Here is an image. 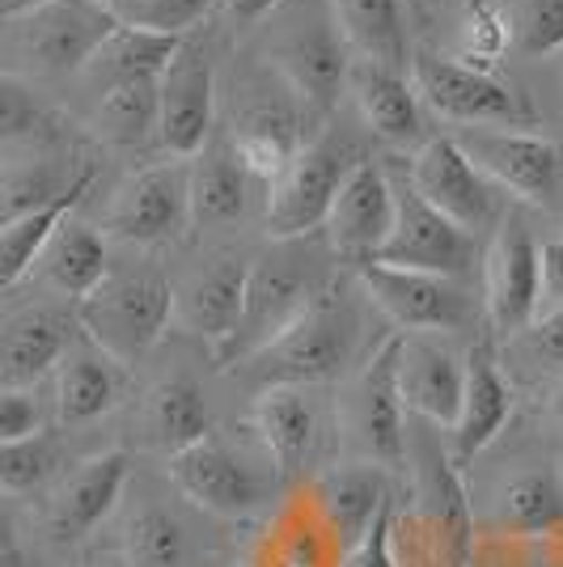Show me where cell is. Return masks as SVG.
Instances as JSON below:
<instances>
[{
	"label": "cell",
	"mask_w": 563,
	"mask_h": 567,
	"mask_svg": "<svg viewBox=\"0 0 563 567\" xmlns=\"http://www.w3.org/2000/svg\"><path fill=\"white\" fill-rule=\"evenodd\" d=\"M399 339H386L360 369L339 402V436L356 462L369 466H402L407 457V432H402V394H399Z\"/></svg>",
	"instance_id": "cell-4"
},
{
	"label": "cell",
	"mask_w": 563,
	"mask_h": 567,
	"mask_svg": "<svg viewBox=\"0 0 563 567\" xmlns=\"http://www.w3.org/2000/svg\"><path fill=\"white\" fill-rule=\"evenodd\" d=\"M318 292L309 284L306 267L284 255H267L263 262L250 267L246 280V301H242V322H237L234 339L216 352L221 364H242L255 352H263L267 343H276L301 313L309 309Z\"/></svg>",
	"instance_id": "cell-12"
},
{
	"label": "cell",
	"mask_w": 563,
	"mask_h": 567,
	"mask_svg": "<svg viewBox=\"0 0 563 567\" xmlns=\"http://www.w3.org/2000/svg\"><path fill=\"white\" fill-rule=\"evenodd\" d=\"M0 567H25V555L18 546H4V550H0Z\"/></svg>",
	"instance_id": "cell-51"
},
{
	"label": "cell",
	"mask_w": 563,
	"mask_h": 567,
	"mask_svg": "<svg viewBox=\"0 0 563 567\" xmlns=\"http://www.w3.org/2000/svg\"><path fill=\"white\" fill-rule=\"evenodd\" d=\"M284 0H229V13L237 22H258V18H272Z\"/></svg>",
	"instance_id": "cell-47"
},
{
	"label": "cell",
	"mask_w": 563,
	"mask_h": 567,
	"mask_svg": "<svg viewBox=\"0 0 563 567\" xmlns=\"http://www.w3.org/2000/svg\"><path fill=\"white\" fill-rule=\"evenodd\" d=\"M229 148L242 162V169L255 183H276L288 162L301 148V132H297V111H288L284 102H255L237 115L234 132H229Z\"/></svg>",
	"instance_id": "cell-27"
},
{
	"label": "cell",
	"mask_w": 563,
	"mask_h": 567,
	"mask_svg": "<svg viewBox=\"0 0 563 567\" xmlns=\"http://www.w3.org/2000/svg\"><path fill=\"white\" fill-rule=\"evenodd\" d=\"M94 4H98V9H106L115 22H136L149 0H94Z\"/></svg>",
	"instance_id": "cell-48"
},
{
	"label": "cell",
	"mask_w": 563,
	"mask_h": 567,
	"mask_svg": "<svg viewBox=\"0 0 563 567\" xmlns=\"http://www.w3.org/2000/svg\"><path fill=\"white\" fill-rule=\"evenodd\" d=\"M483 288L492 334L509 339L534 322L542 301V246L530 234L521 208L500 216V229L483 255Z\"/></svg>",
	"instance_id": "cell-9"
},
{
	"label": "cell",
	"mask_w": 563,
	"mask_h": 567,
	"mask_svg": "<svg viewBox=\"0 0 563 567\" xmlns=\"http://www.w3.org/2000/svg\"><path fill=\"white\" fill-rule=\"evenodd\" d=\"M250 174L242 169L234 148H199L191 162V220L195 225H234L250 208Z\"/></svg>",
	"instance_id": "cell-31"
},
{
	"label": "cell",
	"mask_w": 563,
	"mask_h": 567,
	"mask_svg": "<svg viewBox=\"0 0 563 567\" xmlns=\"http://www.w3.org/2000/svg\"><path fill=\"white\" fill-rule=\"evenodd\" d=\"M212 9H216V0H149L141 9V18L127 25L162 30V34H191Z\"/></svg>",
	"instance_id": "cell-42"
},
{
	"label": "cell",
	"mask_w": 563,
	"mask_h": 567,
	"mask_svg": "<svg viewBox=\"0 0 563 567\" xmlns=\"http://www.w3.org/2000/svg\"><path fill=\"white\" fill-rule=\"evenodd\" d=\"M356 280L365 288V297L407 334L453 331L467 322V292L449 276L390 267V262L373 259L356 267Z\"/></svg>",
	"instance_id": "cell-14"
},
{
	"label": "cell",
	"mask_w": 563,
	"mask_h": 567,
	"mask_svg": "<svg viewBox=\"0 0 563 567\" xmlns=\"http://www.w3.org/2000/svg\"><path fill=\"white\" fill-rule=\"evenodd\" d=\"M85 567H102V564H85Z\"/></svg>",
	"instance_id": "cell-53"
},
{
	"label": "cell",
	"mask_w": 563,
	"mask_h": 567,
	"mask_svg": "<svg viewBox=\"0 0 563 567\" xmlns=\"http://www.w3.org/2000/svg\"><path fill=\"white\" fill-rule=\"evenodd\" d=\"M390 529H395V499L373 517L369 534L344 555V567H402L399 559L390 555Z\"/></svg>",
	"instance_id": "cell-44"
},
{
	"label": "cell",
	"mask_w": 563,
	"mask_h": 567,
	"mask_svg": "<svg viewBox=\"0 0 563 567\" xmlns=\"http://www.w3.org/2000/svg\"><path fill=\"white\" fill-rule=\"evenodd\" d=\"M352 153L339 141L301 144L267 199V234L276 241H301L327 225V213L344 178L352 174Z\"/></svg>",
	"instance_id": "cell-7"
},
{
	"label": "cell",
	"mask_w": 563,
	"mask_h": 567,
	"mask_svg": "<svg viewBox=\"0 0 563 567\" xmlns=\"http://www.w3.org/2000/svg\"><path fill=\"white\" fill-rule=\"evenodd\" d=\"M115 25V18L98 9L94 0H43L30 13L13 18L0 34H9L39 69L81 72Z\"/></svg>",
	"instance_id": "cell-13"
},
{
	"label": "cell",
	"mask_w": 563,
	"mask_h": 567,
	"mask_svg": "<svg viewBox=\"0 0 563 567\" xmlns=\"http://www.w3.org/2000/svg\"><path fill=\"white\" fill-rule=\"evenodd\" d=\"M187 34H162V30H144V25L119 22L102 48L90 55V64L81 69V76L98 85V94L115 90L123 81H141V76H162L165 64L174 60V51L183 48Z\"/></svg>",
	"instance_id": "cell-28"
},
{
	"label": "cell",
	"mask_w": 563,
	"mask_h": 567,
	"mask_svg": "<svg viewBox=\"0 0 563 567\" xmlns=\"http://www.w3.org/2000/svg\"><path fill=\"white\" fill-rule=\"evenodd\" d=\"M495 517L509 534L521 538H542L563 525V487L551 471H521L504 478L495 496Z\"/></svg>",
	"instance_id": "cell-36"
},
{
	"label": "cell",
	"mask_w": 563,
	"mask_h": 567,
	"mask_svg": "<svg viewBox=\"0 0 563 567\" xmlns=\"http://www.w3.org/2000/svg\"><path fill=\"white\" fill-rule=\"evenodd\" d=\"M542 292L555 297L563 309V237L542 241Z\"/></svg>",
	"instance_id": "cell-46"
},
{
	"label": "cell",
	"mask_w": 563,
	"mask_h": 567,
	"mask_svg": "<svg viewBox=\"0 0 563 567\" xmlns=\"http://www.w3.org/2000/svg\"><path fill=\"white\" fill-rule=\"evenodd\" d=\"M170 478L191 504L208 508L216 517H246L263 499V483L255 478V471L237 453L216 445L212 436L191 445V450L174 453L170 457Z\"/></svg>",
	"instance_id": "cell-19"
},
{
	"label": "cell",
	"mask_w": 563,
	"mask_h": 567,
	"mask_svg": "<svg viewBox=\"0 0 563 567\" xmlns=\"http://www.w3.org/2000/svg\"><path fill=\"white\" fill-rule=\"evenodd\" d=\"M43 262H48V280L64 297L85 301L90 292H98L106 284L111 250H106V237L98 234L94 225L64 216V225L55 229V237H51L48 250H43Z\"/></svg>",
	"instance_id": "cell-32"
},
{
	"label": "cell",
	"mask_w": 563,
	"mask_h": 567,
	"mask_svg": "<svg viewBox=\"0 0 563 567\" xmlns=\"http://www.w3.org/2000/svg\"><path fill=\"white\" fill-rule=\"evenodd\" d=\"M407 183L423 204H432L437 213L474 237L495 229L500 220L495 183L458 148L453 136H432L428 144H420V153L411 157V169H407Z\"/></svg>",
	"instance_id": "cell-11"
},
{
	"label": "cell",
	"mask_w": 563,
	"mask_h": 567,
	"mask_svg": "<svg viewBox=\"0 0 563 567\" xmlns=\"http://www.w3.org/2000/svg\"><path fill=\"white\" fill-rule=\"evenodd\" d=\"M551 406H555V420L563 424V381H560V390H555V399H551Z\"/></svg>",
	"instance_id": "cell-52"
},
{
	"label": "cell",
	"mask_w": 563,
	"mask_h": 567,
	"mask_svg": "<svg viewBox=\"0 0 563 567\" xmlns=\"http://www.w3.org/2000/svg\"><path fill=\"white\" fill-rule=\"evenodd\" d=\"M352 60L399 69L407 60V25L399 0H330Z\"/></svg>",
	"instance_id": "cell-34"
},
{
	"label": "cell",
	"mask_w": 563,
	"mask_h": 567,
	"mask_svg": "<svg viewBox=\"0 0 563 567\" xmlns=\"http://www.w3.org/2000/svg\"><path fill=\"white\" fill-rule=\"evenodd\" d=\"M43 102L22 76L0 72V141H30L43 127Z\"/></svg>",
	"instance_id": "cell-41"
},
{
	"label": "cell",
	"mask_w": 563,
	"mask_h": 567,
	"mask_svg": "<svg viewBox=\"0 0 563 567\" xmlns=\"http://www.w3.org/2000/svg\"><path fill=\"white\" fill-rule=\"evenodd\" d=\"M390 504V474L369 462H352V466H339L323 483V517H327L335 546L348 555L365 534L373 517Z\"/></svg>",
	"instance_id": "cell-30"
},
{
	"label": "cell",
	"mask_w": 563,
	"mask_h": 567,
	"mask_svg": "<svg viewBox=\"0 0 563 567\" xmlns=\"http://www.w3.org/2000/svg\"><path fill=\"white\" fill-rule=\"evenodd\" d=\"M43 432V411L30 390H4L0 385V445L9 441H25Z\"/></svg>",
	"instance_id": "cell-43"
},
{
	"label": "cell",
	"mask_w": 563,
	"mask_h": 567,
	"mask_svg": "<svg viewBox=\"0 0 563 567\" xmlns=\"http://www.w3.org/2000/svg\"><path fill=\"white\" fill-rule=\"evenodd\" d=\"M509 420H513V385L495 360L492 339H479L467 352V390H462L458 424L449 427L446 453L453 471H467L470 462L509 427Z\"/></svg>",
	"instance_id": "cell-17"
},
{
	"label": "cell",
	"mask_w": 563,
	"mask_h": 567,
	"mask_svg": "<svg viewBox=\"0 0 563 567\" xmlns=\"http://www.w3.org/2000/svg\"><path fill=\"white\" fill-rule=\"evenodd\" d=\"M255 427L276 462L280 478H297L314 462V450L323 441L318 406L309 402L301 385H267L255 399Z\"/></svg>",
	"instance_id": "cell-22"
},
{
	"label": "cell",
	"mask_w": 563,
	"mask_h": 567,
	"mask_svg": "<svg viewBox=\"0 0 563 567\" xmlns=\"http://www.w3.org/2000/svg\"><path fill=\"white\" fill-rule=\"evenodd\" d=\"M411 85L441 118L462 127H534V106L504 85L492 69H474L458 55L423 51L411 60Z\"/></svg>",
	"instance_id": "cell-5"
},
{
	"label": "cell",
	"mask_w": 563,
	"mask_h": 567,
	"mask_svg": "<svg viewBox=\"0 0 563 567\" xmlns=\"http://www.w3.org/2000/svg\"><path fill=\"white\" fill-rule=\"evenodd\" d=\"M51 466H55V450H51V441L43 432L0 445V496L34 492L51 474Z\"/></svg>",
	"instance_id": "cell-39"
},
{
	"label": "cell",
	"mask_w": 563,
	"mask_h": 567,
	"mask_svg": "<svg viewBox=\"0 0 563 567\" xmlns=\"http://www.w3.org/2000/svg\"><path fill=\"white\" fill-rule=\"evenodd\" d=\"M525 343H530V352L539 355L546 369L563 373V309H551V313H542L539 322H530L525 327Z\"/></svg>",
	"instance_id": "cell-45"
},
{
	"label": "cell",
	"mask_w": 563,
	"mask_h": 567,
	"mask_svg": "<svg viewBox=\"0 0 563 567\" xmlns=\"http://www.w3.org/2000/svg\"><path fill=\"white\" fill-rule=\"evenodd\" d=\"M284 18L272 34V64L284 90L306 97L314 111H330L348 90L352 51L330 0H284Z\"/></svg>",
	"instance_id": "cell-1"
},
{
	"label": "cell",
	"mask_w": 563,
	"mask_h": 567,
	"mask_svg": "<svg viewBox=\"0 0 563 567\" xmlns=\"http://www.w3.org/2000/svg\"><path fill=\"white\" fill-rule=\"evenodd\" d=\"M348 90H352L360 118L369 123V132L381 141H420L423 127V102L411 85V76L386 64H369V60H352L348 69Z\"/></svg>",
	"instance_id": "cell-25"
},
{
	"label": "cell",
	"mask_w": 563,
	"mask_h": 567,
	"mask_svg": "<svg viewBox=\"0 0 563 567\" xmlns=\"http://www.w3.org/2000/svg\"><path fill=\"white\" fill-rule=\"evenodd\" d=\"M132 474V457L123 450H106L81 462L76 471L64 478V487L55 492L51 504V538L55 543H81L90 538L102 520L115 513L119 496L127 487Z\"/></svg>",
	"instance_id": "cell-20"
},
{
	"label": "cell",
	"mask_w": 563,
	"mask_h": 567,
	"mask_svg": "<svg viewBox=\"0 0 563 567\" xmlns=\"http://www.w3.org/2000/svg\"><path fill=\"white\" fill-rule=\"evenodd\" d=\"M453 141L516 204L546 213L563 208V144L521 127H462Z\"/></svg>",
	"instance_id": "cell-6"
},
{
	"label": "cell",
	"mask_w": 563,
	"mask_h": 567,
	"mask_svg": "<svg viewBox=\"0 0 563 567\" xmlns=\"http://www.w3.org/2000/svg\"><path fill=\"white\" fill-rule=\"evenodd\" d=\"M127 385V369L119 364L115 355H106L94 339L72 343L69 352L60 355L55 364V411L60 424H90L98 415H106L119 402Z\"/></svg>",
	"instance_id": "cell-24"
},
{
	"label": "cell",
	"mask_w": 563,
	"mask_h": 567,
	"mask_svg": "<svg viewBox=\"0 0 563 567\" xmlns=\"http://www.w3.org/2000/svg\"><path fill=\"white\" fill-rule=\"evenodd\" d=\"M76 322L72 313L51 306L22 309L4 334H0V385L4 390H25L60 364V355L72 348Z\"/></svg>",
	"instance_id": "cell-23"
},
{
	"label": "cell",
	"mask_w": 563,
	"mask_h": 567,
	"mask_svg": "<svg viewBox=\"0 0 563 567\" xmlns=\"http://www.w3.org/2000/svg\"><path fill=\"white\" fill-rule=\"evenodd\" d=\"M162 111H157V144L165 157L187 162L212 136L216 118V76H212V48L204 34H187L174 60L165 64Z\"/></svg>",
	"instance_id": "cell-8"
},
{
	"label": "cell",
	"mask_w": 563,
	"mask_h": 567,
	"mask_svg": "<svg viewBox=\"0 0 563 567\" xmlns=\"http://www.w3.org/2000/svg\"><path fill=\"white\" fill-rule=\"evenodd\" d=\"M513 39V18L500 0H470L467 4V34H462V55L474 69H488Z\"/></svg>",
	"instance_id": "cell-38"
},
{
	"label": "cell",
	"mask_w": 563,
	"mask_h": 567,
	"mask_svg": "<svg viewBox=\"0 0 563 567\" xmlns=\"http://www.w3.org/2000/svg\"><path fill=\"white\" fill-rule=\"evenodd\" d=\"M157 81L162 76H141V81H123L115 90L98 94V141L115 144V148H141V144L157 141V111H162Z\"/></svg>",
	"instance_id": "cell-35"
},
{
	"label": "cell",
	"mask_w": 563,
	"mask_h": 567,
	"mask_svg": "<svg viewBox=\"0 0 563 567\" xmlns=\"http://www.w3.org/2000/svg\"><path fill=\"white\" fill-rule=\"evenodd\" d=\"M4 546H18V525H13V513H9V504L0 499V550Z\"/></svg>",
	"instance_id": "cell-50"
},
{
	"label": "cell",
	"mask_w": 563,
	"mask_h": 567,
	"mask_svg": "<svg viewBox=\"0 0 563 567\" xmlns=\"http://www.w3.org/2000/svg\"><path fill=\"white\" fill-rule=\"evenodd\" d=\"M377 262L462 280L479 262V237L453 225L432 204H423L407 178H395V234L386 241V250L377 255Z\"/></svg>",
	"instance_id": "cell-10"
},
{
	"label": "cell",
	"mask_w": 563,
	"mask_h": 567,
	"mask_svg": "<svg viewBox=\"0 0 563 567\" xmlns=\"http://www.w3.org/2000/svg\"><path fill=\"white\" fill-rule=\"evenodd\" d=\"M467 390V360L449 352L432 334L399 339V394L402 406L416 411L423 424L453 427Z\"/></svg>",
	"instance_id": "cell-18"
},
{
	"label": "cell",
	"mask_w": 563,
	"mask_h": 567,
	"mask_svg": "<svg viewBox=\"0 0 563 567\" xmlns=\"http://www.w3.org/2000/svg\"><path fill=\"white\" fill-rule=\"evenodd\" d=\"M123 555L132 567H183L191 555L187 529L165 508H141L123 529Z\"/></svg>",
	"instance_id": "cell-37"
},
{
	"label": "cell",
	"mask_w": 563,
	"mask_h": 567,
	"mask_svg": "<svg viewBox=\"0 0 563 567\" xmlns=\"http://www.w3.org/2000/svg\"><path fill=\"white\" fill-rule=\"evenodd\" d=\"M208 399L199 394V385L162 381V385L149 390V399H144V436H149V445H157V450L174 457V453L208 441Z\"/></svg>",
	"instance_id": "cell-33"
},
{
	"label": "cell",
	"mask_w": 563,
	"mask_h": 567,
	"mask_svg": "<svg viewBox=\"0 0 563 567\" xmlns=\"http://www.w3.org/2000/svg\"><path fill=\"white\" fill-rule=\"evenodd\" d=\"M90 183H94V169H81L60 195H51L48 204H34V208H22V213L0 216V292L13 288L34 262L43 259L48 241L64 225V216L81 204V195H85Z\"/></svg>",
	"instance_id": "cell-26"
},
{
	"label": "cell",
	"mask_w": 563,
	"mask_h": 567,
	"mask_svg": "<svg viewBox=\"0 0 563 567\" xmlns=\"http://www.w3.org/2000/svg\"><path fill=\"white\" fill-rule=\"evenodd\" d=\"M420 525L432 538V559L441 567H467L470 559V504L462 471H453L449 453L432 441L420 462Z\"/></svg>",
	"instance_id": "cell-21"
},
{
	"label": "cell",
	"mask_w": 563,
	"mask_h": 567,
	"mask_svg": "<svg viewBox=\"0 0 563 567\" xmlns=\"http://www.w3.org/2000/svg\"><path fill=\"white\" fill-rule=\"evenodd\" d=\"M335 255L348 262H373L395 234V178L373 162H356L327 213Z\"/></svg>",
	"instance_id": "cell-16"
},
{
	"label": "cell",
	"mask_w": 563,
	"mask_h": 567,
	"mask_svg": "<svg viewBox=\"0 0 563 567\" xmlns=\"http://www.w3.org/2000/svg\"><path fill=\"white\" fill-rule=\"evenodd\" d=\"M356 306L344 297V288H330L314 297L309 309L288 331L250 355L255 381L267 385H309V381L339 378L356 355Z\"/></svg>",
	"instance_id": "cell-2"
},
{
	"label": "cell",
	"mask_w": 563,
	"mask_h": 567,
	"mask_svg": "<svg viewBox=\"0 0 563 567\" xmlns=\"http://www.w3.org/2000/svg\"><path fill=\"white\" fill-rule=\"evenodd\" d=\"M191 225V166L162 162L136 169L111 204V229L136 246H162Z\"/></svg>",
	"instance_id": "cell-15"
},
{
	"label": "cell",
	"mask_w": 563,
	"mask_h": 567,
	"mask_svg": "<svg viewBox=\"0 0 563 567\" xmlns=\"http://www.w3.org/2000/svg\"><path fill=\"white\" fill-rule=\"evenodd\" d=\"M174 318V288L157 271L106 280L81 301V331L119 364H136L157 348Z\"/></svg>",
	"instance_id": "cell-3"
},
{
	"label": "cell",
	"mask_w": 563,
	"mask_h": 567,
	"mask_svg": "<svg viewBox=\"0 0 563 567\" xmlns=\"http://www.w3.org/2000/svg\"><path fill=\"white\" fill-rule=\"evenodd\" d=\"M34 4H43V0H0V30L13 22V18H22V13H30Z\"/></svg>",
	"instance_id": "cell-49"
},
{
	"label": "cell",
	"mask_w": 563,
	"mask_h": 567,
	"mask_svg": "<svg viewBox=\"0 0 563 567\" xmlns=\"http://www.w3.org/2000/svg\"><path fill=\"white\" fill-rule=\"evenodd\" d=\"M513 30L521 51L534 60L563 51V0H525Z\"/></svg>",
	"instance_id": "cell-40"
},
{
	"label": "cell",
	"mask_w": 563,
	"mask_h": 567,
	"mask_svg": "<svg viewBox=\"0 0 563 567\" xmlns=\"http://www.w3.org/2000/svg\"><path fill=\"white\" fill-rule=\"evenodd\" d=\"M246 280H250V262L229 259L216 262L208 271H199L183 292V322L221 352L234 339L237 322H242V301H246Z\"/></svg>",
	"instance_id": "cell-29"
}]
</instances>
